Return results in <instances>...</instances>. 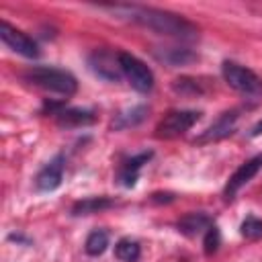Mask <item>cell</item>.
<instances>
[{"label": "cell", "instance_id": "6da1fadb", "mask_svg": "<svg viewBox=\"0 0 262 262\" xmlns=\"http://www.w3.org/2000/svg\"><path fill=\"white\" fill-rule=\"evenodd\" d=\"M113 14L119 18H127L147 31H154L158 35H166L178 41H194L199 39V27L186 20L180 14L160 10L154 6H137V4H115L106 6Z\"/></svg>", "mask_w": 262, "mask_h": 262}, {"label": "cell", "instance_id": "7a4b0ae2", "mask_svg": "<svg viewBox=\"0 0 262 262\" xmlns=\"http://www.w3.org/2000/svg\"><path fill=\"white\" fill-rule=\"evenodd\" d=\"M29 84L49 92V94H59V96H72L78 90V82L76 78L59 68H49V66H35L31 70L25 72L23 76Z\"/></svg>", "mask_w": 262, "mask_h": 262}, {"label": "cell", "instance_id": "3957f363", "mask_svg": "<svg viewBox=\"0 0 262 262\" xmlns=\"http://www.w3.org/2000/svg\"><path fill=\"white\" fill-rule=\"evenodd\" d=\"M221 74H223V80L239 94H244L252 100L262 98V80L252 70L239 66L235 61H223Z\"/></svg>", "mask_w": 262, "mask_h": 262}, {"label": "cell", "instance_id": "277c9868", "mask_svg": "<svg viewBox=\"0 0 262 262\" xmlns=\"http://www.w3.org/2000/svg\"><path fill=\"white\" fill-rule=\"evenodd\" d=\"M119 66L127 82L137 90V92H149L154 88V74L151 70L135 55L127 51H119Z\"/></svg>", "mask_w": 262, "mask_h": 262}, {"label": "cell", "instance_id": "5b68a950", "mask_svg": "<svg viewBox=\"0 0 262 262\" xmlns=\"http://www.w3.org/2000/svg\"><path fill=\"white\" fill-rule=\"evenodd\" d=\"M199 119H201L199 111H172L158 123L156 137H160V139H176V137L184 135Z\"/></svg>", "mask_w": 262, "mask_h": 262}, {"label": "cell", "instance_id": "8992f818", "mask_svg": "<svg viewBox=\"0 0 262 262\" xmlns=\"http://www.w3.org/2000/svg\"><path fill=\"white\" fill-rule=\"evenodd\" d=\"M0 39L4 41V45L8 49H12L14 53L23 55V57H39V45L20 29L12 27L8 20H0Z\"/></svg>", "mask_w": 262, "mask_h": 262}, {"label": "cell", "instance_id": "52a82bcc", "mask_svg": "<svg viewBox=\"0 0 262 262\" xmlns=\"http://www.w3.org/2000/svg\"><path fill=\"white\" fill-rule=\"evenodd\" d=\"M88 66L90 70L102 78V80H108V82H117L123 72H121V66H119V53H111V51H104V49H96L90 57H88Z\"/></svg>", "mask_w": 262, "mask_h": 262}, {"label": "cell", "instance_id": "ba28073f", "mask_svg": "<svg viewBox=\"0 0 262 262\" xmlns=\"http://www.w3.org/2000/svg\"><path fill=\"white\" fill-rule=\"evenodd\" d=\"M262 170V154H258V156H254V158H250L248 162H244L231 176H229V180H227V184H225V199H233V194L242 188V186H246L258 172Z\"/></svg>", "mask_w": 262, "mask_h": 262}, {"label": "cell", "instance_id": "9c48e42d", "mask_svg": "<svg viewBox=\"0 0 262 262\" xmlns=\"http://www.w3.org/2000/svg\"><path fill=\"white\" fill-rule=\"evenodd\" d=\"M61 180H63V156H55L39 170L35 178V186L41 192H51L61 184Z\"/></svg>", "mask_w": 262, "mask_h": 262}, {"label": "cell", "instance_id": "30bf717a", "mask_svg": "<svg viewBox=\"0 0 262 262\" xmlns=\"http://www.w3.org/2000/svg\"><path fill=\"white\" fill-rule=\"evenodd\" d=\"M237 117H239L237 111H227V113H223L207 131H203V133L194 139V143H211V141H219V139L231 135L233 129H235Z\"/></svg>", "mask_w": 262, "mask_h": 262}, {"label": "cell", "instance_id": "8fae6325", "mask_svg": "<svg viewBox=\"0 0 262 262\" xmlns=\"http://www.w3.org/2000/svg\"><path fill=\"white\" fill-rule=\"evenodd\" d=\"M57 125L61 127H84V125H92L96 121L92 111H84V108H57L53 113Z\"/></svg>", "mask_w": 262, "mask_h": 262}, {"label": "cell", "instance_id": "7c38bea8", "mask_svg": "<svg viewBox=\"0 0 262 262\" xmlns=\"http://www.w3.org/2000/svg\"><path fill=\"white\" fill-rule=\"evenodd\" d=\"M156 57L172 68L176 66H188L196 59V53L186 49V47H160L156 49Z\"/></svg>", "mask_w": 262, "mask_h": 262}, {"label": "cell", "instance_id": "4fadbf2b", "mask_svg": "<svg viewBox=\"0 0 262 262\" xmlns=\"http://www.w3.org/2000/svg\"><path fill=\"white\" fill-rule=\"evenodd\" d=\"M209 225H211V219H209V215H205V213H186V215L176 223L178 231L184 233V235H188V237L201 233V231L207 229Z\"/></svg>", "mask_w": 262, "mask_h": 262}, {"label": "cell", "instance_id": "5bb4252c", "mask_svg": "<svg viewBox=\"0 0 262 262\" xmlns=\"http://www.w3.org/2000/svg\"><path fill=\"white\" fill-rule=\"evenodd\" d=\"M151 156H154L151 151H143V154H139V156H135V158H131V160H127V162L123 164V168H121V172H119V178H121L123 186H133V184H135L141 166L147 164V160H149Z\"/></svg>", "mask_w": 262, "mask_h": 262}, {"label": "cell", "instance_id": "9a60e30c", "mask_svg": "<svg viewBox=\"0 0 262 262\" xmlns=\"http://www.w3.org/2000/svg\"><path fill=\"white\" fill-rule=\"evenodd\" d=\"M113 205H115V201L108 199V196H86V199L78 201L72 207V215H76V217H80V215H92V213L104 211V209H108Z\"/></svg>", "mask_w": 262, "mask_h": 262}, {"label": "cell", "instance_id": "2e32d148", "mask_svg": "<svg viewBox=\"0 0 262 262\" xmlns=\"http://www.w3.org/2000/svg\"><path fill=\"white\" fill-rule=\"evenodd\" d=\"M147 115V106L139 104V106H131L123 113L117 115V119L113 121V129H129V127H135L139 125Z\"/></svg>", "mask_w": 262, "mask_h": 262}, {"label": "cell", "instance_id": "e0dca14e", "mask_svg": "<svg viewBox=\"0 0 262 262\" xmlns=\"http://www.w3.org/2000/svg\"><path fill=\"white\" fill-rule=\"evenodd\" d=\"M139 254H141V248L135 239H129V237H123L117 242L115 246V256L123 262H137L139 260Z\"/></svg>", "mask_w": 262, "mask_h": 262}, {"label": "cell", "instance_id": "ac0fdd59", "mask_svg": "<svg viewBox=\"0 0 262 262\" xmlns=\"http://www.w3.org/2000/svg\"><path fill=\"white\" fill-rule=\"evenodd\" d=\"M106 246H108V233L104 229L90 231V235L86 237V244H84L88 256H100L106 250Z\"/></svg>", "mask_w": 262, "mask_h": 262}, {"label": "cell", "instance_id": "d6986e66", "mask_svg": "<svg viewBox=\"0 0 262 262\" xmlns=\"http://www.w3.org/2000/svg\"><path fill=\"white\" fill-rule=\"evenodd\" d=\"M172 88H174V92H178L182 96H201L205 92V88L194 78H178V80H174Z\"/></svg>", "mask_w": 262, "mask_h": 262}, {"label": "cell", "instance_id": "ffe728a7", "mask_svg": "<svg viewBox=\"0 0 262 262\" xmlns=\"http://www.w3.org/2000/svg\"><path fill=\"white\" fill-rule=\"evenodd\" d=\"M239 233L246 239H260L262 237V219L258 217H246L239 225Z\"/></svg>", "mask_w": 262, "mask_h": 262}, {"label": "cell", "instance_id": "44dd1931", "mask_svg": "<svg viewBox=\"0 0 262 262\" xmlns=\"http://www.w3.org/2000/svg\"><path fill=\"white\" fill-rule=\"evenodd\" d=\"M219 244H221V233H219V227L211 223V225L207 227V231H205V239H203L205 254H207V256L215 254V252H217V248H219Z\"/></svg>", "mask_w": 262, "mask_h": 262}, {"label": "cell", "instance_id": "7402d4cb", "mask_svg": "<svg viewBox=\"0 0 262 262\" xmlns=\"http://www.w3.org/2000/svg\"><path fill=\"white\" fill-rule=\"evenodd\" d=\"M250 135H252V137H256V135H262V121H260V123H258V125L252 129V133H250Z\"/></svg>", "mask_w": 262, "mask_h": 262}]
</instances>
